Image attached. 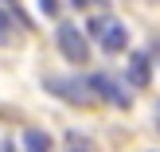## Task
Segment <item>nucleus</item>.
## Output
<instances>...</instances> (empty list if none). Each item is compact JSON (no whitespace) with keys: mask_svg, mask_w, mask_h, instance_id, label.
<instances>
[{"mask_svg":"<svg viewBox=\"0 0 160 152\" xmlns=\"http://www.w3.org/2000/svg\"><path fill=\"white\" fill-rule=\"evenodd\" d=\"M106 23H109V16H94V20L86 23V31H90V35H102V31H106Z\"/></svg>","mask_w":160,"mask_h":152,"instance_id":"nucleus-9","label":"nucleus"},{"mask_svg":"<svg viewBox=\"0 0 160 152\" xmlns=\"http://www.w3.org/2000/svg\"><path fill=\"white\" fill-rule=\"evenodd\" d=\"M86 86H90V94L94 98H106V101H113V105H129V94L117 86V78H109V74H90L86 78Z\"/></svg>","mask_w":160,"mask_h":152,"instance_id":"nucleus-3","label":"nucleus"},{"mask_svg":"<svg viewBox=\"0 0 160 152\" xmlns=\"http://www.w3.org/2000/svg\"><path fill=\"white\" fill-rule=\"evenodd\" d=\"M4 152H16V148H12V145H8V148H4Z\"/></svg>","mask_w":160,"mask_h":152,"instance_id":"nucleus-12","label":"nucleus"},{"mask_svg":"<svg viewBox=\"0 0 160 152\" xmlns=\"http://www.w3.org/2000/svg\"><path fill=\"white\" fill-rule=\"evenodd\" d=\"M74 8H90V4H98V0H70Z\"/></svg>","mask_w":160,"mask_h":152,"instance_id":"nucleus-11","label":"nucleus"},{"mask_svg":"<svg viewBox=\"0 0 160 152\" xmlns=\"http://www.w3.org/2000/svg\"><path fill=\"white\" fill-rule=\"evenodd\" d=\"M43 86L55 94V98L74 101V105H90V101H94V94H90V86H86V78H47Z\"/></svg>","mask_w":160,"mask_h":152,"instance_id":"nucleus-1","label":"nucleus"},{"mask_svg":"<svg viewBox=\"0 0 160 152\" xmlns=\"http://www.w3.org/2000/svg\"><path fill=\"white\" fill-rule=\"evenodd\" d=\"M39 8H43L47 16H55V12H59V0H39Z\"/></svg>","mask_w":160,"mask_h":152,"instance_id":"nucleus-10","label":"nucleus"},{"mask_svg":"<svg viewBox=\"0 0 160 152\" xmlns=\"http://www.w3.org/2000/svg\"><path fill=\"white\" fill-rule=\"evenodd\" d=\"M59 51L67 55L74 66H82V62L90 59V43H86V31H78L74 23H62V27H59Z\"/></svg>","mask_w":160,"mask_h":152,"instance_id":"nucleus-2","label":"nucleus"},{"mask_svg":"<svg viewBox=\"0 0 160 152\" xmlns=\"http://www.w3.org/2000/svg\"><path fill=\"white\" fill-rule=\"evenodd\" d=\"M67 152H94L82 133H67Z\"/></svg>","mask_w":160,"mask_h":152,"instance_id":"nucleus-7","label":"nucleus"},{"mask_svg":"<svg viewBox=\"0 0 160 152\" xmlns=\"http://www.w3.org/2000/svg\"><path fill=\"white\" fill-rule=\"evenodd\" d=\"M23 152H51V137L43 129H23Z\"/></svg>","mask_w":160,"mask_h":152,"instance_id":"nucleus-6","label":"nucleus"},{"mask_svg":"<svg viewBox=\"0 0 160 152\" xmlns=\"http://www.w3.org/2000/svg\"><path fill=\"white\" fill-rule=\"evenodd\" d=\"M148 70H152V62H148L145 51H137L129 59V70H125V78H129V86H148Z\"/></svg>","mask_w":160,"mask_h":152,"instance_id":"nucleus-5","label":"nucleus"},{"mask_svg":"<svg viewBox=\"0 0 160 152\" xmlns=\"http://www.w3.org/2000/svg\"><path fill=\"white\" fill-rule=\"evenodd\" d=\"M98 43H102V51H106V55H121L125 47H129V31H125V23L109 20V23H106V31L98 35Z\"/></svg>","mask_w":160,"mask_h":152,"instance_id":"nucleus-4","label":"nucleus"},{"mask_svg":"<svg viewBox=\"0 0 160 152\" xmlns=\"http://www.w3.org/2000/svg\"><path fill=\"white\" fill-rule=\"evenodd\" d=\"M8 39H12V16L0 8V43H8Z\"/></svg>","mask_w":160,"mask_h":152,"instance_id":"nucleus-8","label":"nucleus"},{"mask_svg":"<svg viewBox=\"0 0 160 152\" xmlns=\"http://www.w3.org/2000/svg\"><path fill=\"white\" fill-rule=\"evenodd\" d=\"M12 4H16V0H12Z\"/></svg>","mask_w":160,"mask_h":152,"instance_id":"nucleus-13","label":"nucleus"}]
</instances>
